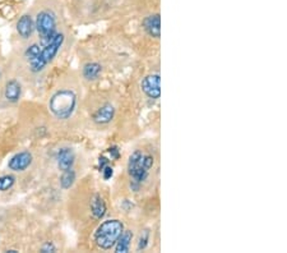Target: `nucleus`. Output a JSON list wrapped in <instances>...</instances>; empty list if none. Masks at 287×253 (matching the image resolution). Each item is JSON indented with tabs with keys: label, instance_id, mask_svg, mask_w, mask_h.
Instances as JSON below:
<instances>
[{
	"label": "nucleus",
	"instance_id": "nucleus-23",
	"mask_svg": "<svg viewBox=\"0 0 287 253\" xmlns=\"http://www.w3.org/2000/svg\"><path fill=\"white\" fill-rule=\"evenodd\" d=\"M106 165H109V159L105 157V156H101V157L99 159V168H100V172H101L102 169H104Z\"/></svg>",
	"mask_w": 287,
	"mask_h": 253
},
{
	"label": "nucleus",
	"instance_id": "nucleus-10",
	"mask_svg": "<svg viewBox=\"0 0 287 253\" xmlns=\"http://www.w3.org/2000/svg\"><path fill=\"white\" fill-rule=\"evenodd\" d=\"M16 28L21 39L29 40L35 34V19L32 18L31 14H23V16L17 21Z\"/></svg>",
	"mask_w": 287,
	"mask_h": 253
},
{
	"label": "nucleus",
	"instance_id": "nucleus-16",
	"mask_svg": "<svg viewBox=\"0 0 287 253\" xmlns=\"http://www.w3.org/2000/svg\"><path fill=\"white\" fill-rule=\"evenodd\" d=\"M76 179H77V174H76V172H74L73 168L61 172L60 179H59L61 189H64V191L71 189V188L74 185V183H76Z\"/></svg>",
	"mask_w": 287,
	"mask_h": 253
},
{
	"label": "nucleus",
	"instance_id": "nucleus-14",
	"mask_svg": "<svg viewBox=\"0 0 287 253\" xmlns=\"http://www.w3.org/2000/svg\"><path fill=\"white\" fill-rule=\"evenodd\" d=\"M134 240V232L132 229H124L121 235L119 237L118 242L115 244L114 250L116 253H126L131 250L132 244Z\"/></svg>",
	"mask_w": 287,
	"mask_h": 253
},
{
	"label": "nucleus",
	"instance_id": "nucleus-5",
	"mask_svg": "<svg viewBox=\"0 0 287 253\" xmlns=\"http://www.w3.org/2000/svg\"><path fill=\"white\" fill-rule=\"evenodd\" d=\"M35 31L40 37V45H46L57 32L56 14L50 9L40 11L35 18Z\"/></svg>",
	"mask_w": 287,
	"mask_h": 253
},
{
	"label": "nucleus",
	"instance_id": "nucleus-4",
	"mask_svg": "<svg viewBox=\"0 0 287 253\" xmlns=\"http://www.w3.org/2000/svg\"><path fill=\"white\" fill-rule=\"evenodd\" d=\"M64 41H66V35L63 32H56L54 37L47 42L46 45H44V49H41V53L37 58L34 60L28 61L29 71L32 73H40L46 68L49 63H52L54 59L56 58L57 53L63 48Z\"/></svg>",
	"mask_w": 287,
	"mask_h": 253
},
{
	"label": "nucleus",
	"instance_id": "nucleus-15",
	"mask_svg": "<svg viewBox=\"0 0 287 253\" xmlns=\"http://www.w3.org/2000/svg\"><path fill=\"white\" fill-rule=\"evenodd\" d=\"M102 73V66L96 61H91L87 63L86 66H83L82 68V76L86 81H96L100 77V74Z\"/></svg>",
	"mask_w": 287,
	"mask_h": 253
},
{
	"label": "nucleus",
	"instance_id": "nucleus-2",
	"mask_svg": "<svg viewBox=\"0 0 287 253\" xmlns=\"http://www.w3.org/2000/svg\"><path fill=\"white\" fill-rule=\"evenodd\" d=\"M78 93L74 88L64 87L55 91L49 99V110L55 119L60 121L73 118L78 108Z\"/></svg>",
	"mask_w": 287,
	"mask_h": 253
},
{
	"label": "nucleus",
	"instance_id": "nucleus-13",
	"mask_svg": "<svg viewBox=\"0 0 287 253\" xmlns=\"http://www.w3.org/2000/svg\"><path fill=\"white\" fill-rule=\"evenodd\" d=\"M89 212L94 220L104 219L107 212V206L100 195H93L89 201Z\"/></svg>",
	"mask_w": 287,
	"mask_h": 253
},
{
	"label": "nucleus",
	"instance_id": "nucleus-6",
	"mask_svg": "<svg viewBox=\"0 0 287 253\" xmlns=\"http://www.w3.org/2000/svg\"><path fill=\"white\" fill-rule=\"evenodd\" d=\"M141 90L144 95L152 100L161 98V77L158 73L148 74L141 82Z\"/></svg>",
	"mask_w": 287,
	"mask_h": 253
},
{
	"label": "nucleus",
	"instance_id": "nucleus-22",
	"mask_svg": "<svg viewBox=\"0 0 287 253\" xmlns=\"http://www.w3.org/2000/svg\"><path fill=\"white\" fill-rule=\"evenodd\" d=\"M109 155L112 160H118L119 156H120V151H119V148L116 146H112V147L109 148Z\"/></svg>",
	"mask_w": 287,
	"mask_h": 253
},
{
	"label": "nucleus",
	"instance_id": "nucleus-20",
	"mask_svg": "<svg viewBox=\"0 0 287 253\" xmlns=\"http://www.w3.org/2000/svg\"><path fill=\"white\" fill-rule=\"evenodd\" d=\"M101 173H102V177H104V179L109 180V179H111L112 175H114V169H112L110 165H106L104 169H102Z\"/></svg>",
	"mask_w": 287,
	"mask_h": 253
},
{
	"label": "nucleus",
	"instance_id": "nucleus-3",
	"mask_svg": "<svg viewBox=\"0 0 287 253\" xmlns=\"http://www.w3.org/2000/svg\"><path fill=\"white\" fill-rule=\"evenodd\" d=\"M124 223L119 219L104 220L93 233V243L101 250L114 249L119 237L124 232Z\"/></svg>",
	"mask_w": 287,
	"mask_h": 253
},
{
	"label": "nucleus",
	"instance_id": "nucleus-11",
	"mask_svg": "<svg viewBox=\"0 0 287 253\" xmlns=\"http://www.w3.org/2000/svg\"><path fill=\"white\" fill-rule=\"evenodd\" d=\"M143 29L148 36L158 40L161 37V17L158 13L146 17L142 22Z\"/></svg>",
	"mask_w": 287,
	"mask_h": 253
},
{
	"label": "nucleus",
	"instance_id": "nucleus-17",
	"mask_svg": "<svg viewBox=\"0 0 287 253\" xmlns=\"http://www.w3.org/2000/svg\"><path fill=\"white\" fill-rule=\"evenodd\" d=\"M149 240H151V233L149 230H143L141 232L139 237L137 238V242H136V250H144L149 244Z\"/></svg>",
	"mask_w": 287,
	"mask_h": 253
},
{
	"label": "nucleus",
	"instance_id": "nucleus-7",
	"mask_svg": "<svg viewBox=\"0 0 287 253\" xmlns=\"http://www.w3.org/2000/svg\"><path fill=\"white\" fill-rule=\"evenodd\" d=\"M32 161H34V156L29 151H21V152H17L16 155L9 159L8 168L9 170L14 173L26 172L27 169L31 166Z\"/></svg>",
	"mask_w": 287,
	"mask_h": 253
},
{
	"label": "nucleus",
	"instance_id": "nucleus-12",
	"mask_svg": "<svg viewBox=\"0 0 287 253\" xmlns=\"http://www.w3.org/2000/svg\"><path fill=\"white\" fill-rule=\"evenodd\" d=\"M22 96V84L17 79H9L7 81L4 87V99L9 104H17L21 100Z\"/></svg>",
	"mask_w": 287,
	"mask_h": 253
},
{
	"label": "nucleus",
	"instance_id": "nucleus-19",
	"mask_svg": "<svg viewBox=\"0 0 287 253\" xmlns=\"http://www.w3.org/2000/svg\"><path fill=\"white\" fill-rule=\"evenodd\" d=\"M40 53H41V45L35 42V44H31L29 46H27V49L24 50V58L27 59V61H31L35 58H37L40 55Z\"/></svg>",
	"mask_w": 287,
	"mask_h": 253
},
{
	"label": "nucleus",
	"instance_id": "nucleus-21",
	"mask_svg": "<svg viewBox=\"0 0 287 253\" xmlns=\"http://www.w3.org/2000/svg\"><path fill=\"white\" fill-rule=\"evenodd\" d=\"M40 250H41L42 253H54L56 252V247H55L52 242H46L44 245H42Z\"/></svg>",
	"mask_w": 287,
	"mask_h": 253
},
{
	"label": "nucleus",
	"instance_id": "nucleus-9",
	"mask_svg": "<svg viewBox=\"0 0 287 253\" xmlns=\"http://www.w3.org/2000/svg\"><path fill=\"white\" fill-rule=\"evenodd\" d=\"M115 116V108L112 104L105 103L96 109L93 114H92V120L96 123L97 125H107L111 123V120Z\"/></svg>",
	"mask_w": 287,
	"mask_h": 253
},
{
	"label": "nucleus",
	"instance_id": "nucleus-18",
	"mask_svg": "<svg viewBox=\"0 0 287 253\" xmlns=\"http://www.w3.org/2000/svg\"><path fill=\"white\" fill-rule=\"evenodd\" d=\"M16 184V177L12 174L2 175L0 177V192H7Z\"/></svg>",
	"mask_w": 287,
	"mask_h": 253
},
{
	"label": "nucleus",
	"instance_id": "nucleus-1",
	"mask_svg": "<svg viewBox=\"0 0 287 253\" xmlns=\"http://www.w3.org/2000/svg\"><path fill=\"white\" fill-rule=\"evenodd\" d=\"M156 164V159L151 152L136 150L128 159L126 172L129 177V188L134 193L141 192L143 185L148 182L152 170Z\"/></svg>",
	"mask_w": 287,
	"mask_h": 253
},
{
	"label": "nucleus",
	"instance_id": "nucleus-8",
	"mask_svg": "<svg viewBox=\"0 0 287 253\" xmlns=\"http://www.w3.org/2000/svg\"><path fill=\"white\" fill-rule=\"evenodd\" d=\"M74 163H76V153H74L73 148L64 146V147H60L57 150L56 165L60 172L72 169L74 166Z\"/></svg>",
	"mask_w": 287,
	"mask_h": 253
}]
</instances>
